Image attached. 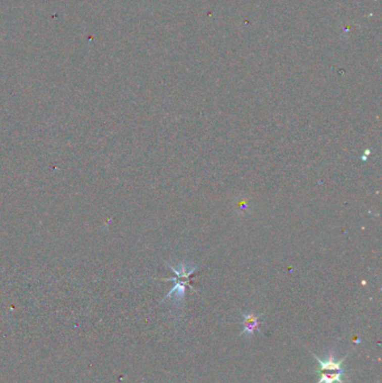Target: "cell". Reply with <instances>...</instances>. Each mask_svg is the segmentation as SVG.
I'll return each mask as SVG.
<instances>
[{
    "instance_id": "6da1fadb",
    "label": "cell",
    "mask_w": 382,
    "mask_h": 383,
    "mask_svg": "<svg viewBox=\"0 0 382 383\" xmlns=\"http://www.w3.org/2000/svg\"><path fill=\"white\" fill-rule=\"evenodd\" d=\"M313 355L319 365V369L317 370L319 379L317 383H344V381L342 380V376L345 373V370L342 367V364L347 356H344L343 359L337 361L334 359L333 354H331L326 361H323L319 359L317 355Z\"/></svg>"
},
{
    "instance_id": "7a4b0ae2",
    "label": "cell",
    "mask_w": 382,
    "mask_h": 383,
    "mask_svg": "<svg viewBox=\"0 0 382 383\" xmlns=\"http://www.w3.org/2000/svg\"><path fill=\"white\" fill-rule=\"evenodd\" d=\"M263 314L255 315V314H245L242 313V317H244V326L245 328L241 332V335L247 334L248 336H251L255 334V332H260V325L262 322H260V317Z\"/></svg>"
}]
</instances>
